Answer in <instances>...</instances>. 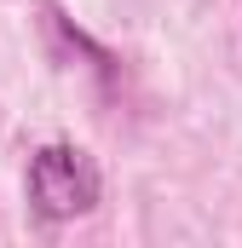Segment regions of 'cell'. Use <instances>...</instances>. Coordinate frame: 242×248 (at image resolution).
<instances>
[{
	"label": "cell",
	"instance_id": "obj_1",
	"mask_svg": "<svg viewBox=\"0 0 242 248\" xmlns=\"http://www.w3.org/2000/svg\"><path fill=\"white\" fill-rule=\"evenodd\" d=\"M29 208L41 214V219H81V214H92V202H98V168L87 162V150H75V144H46V150H35L29 156Z\"/></svg>",
	"mask_w": 242,
	"mask_h": 248
}]
</instances>
